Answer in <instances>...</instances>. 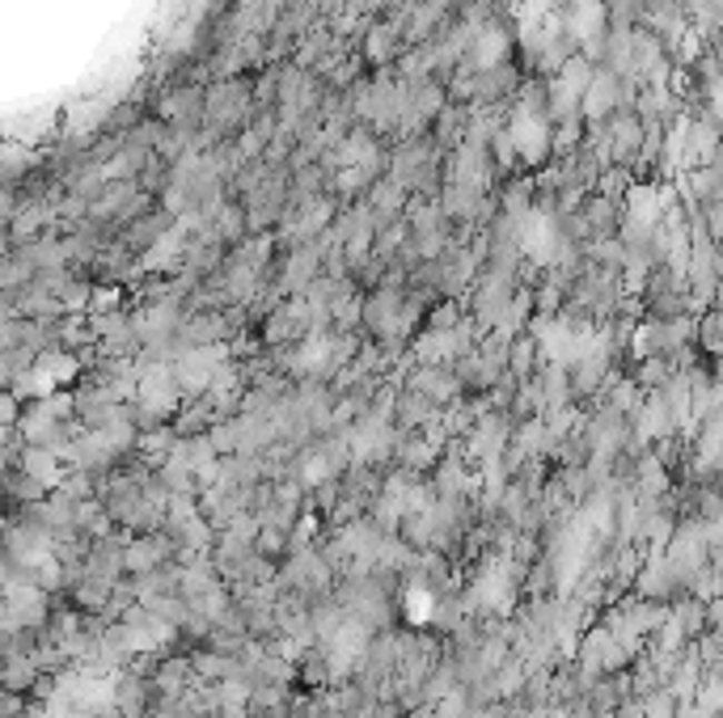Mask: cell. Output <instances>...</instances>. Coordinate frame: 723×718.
I'll use <instances>...</instances> for the list:
<instances>
[{"mask_svg":"<svg viewBox=\"0 0 723 718\" xmlns=\"http://www.w3.org/2000/svg\"><path fill=\"white\" fill-rule=\"evenodd\" d=\"M406 385L419 389L436 410H453V406L462 401V393H466V385L457 380V372H453V368H436V363H419Z\"/></svg>","mask_w":723,"mask_h":718,"instance_id":"1","label":"cell"},{"mask_svg":"<svg viewBox=\"0 0 723 718\" xmlns=\"http://www.w3.org/2000/svg\"><path fill=\"white\" fill-rule=\"evenodd\" d=\"M86 575L89 579H102V584H119L128 570H123V541H115V532H102L86 546Z\"/></svg>","mask_w":723,"mask_h":718,"instance_id":"2","label":"cell"},{"mask_svg":"<svg viewBox=\"0 0 723 718\" xmlns=\"http://www.w3.org/2000/svg\"><path fill=\"white\" fill-rule=\"evenodd\" d=\"M588 63L584 60H567L563 63V72H558V81L551 89V114H572L575 106L584 102V89H588Z\"/></svg>","mask_w":723,"mask_h":718,"instance_id":"3","label":"cell"},{"mask_svg":"<svg viewBox=\"0 0 723 718\" xmlns=\"http://www.w3.org/2000/svg\"><path fill=\"white\" fill-rule=\"evenodd\" d=\"M572 34L575 39H593L596 42V34H601V26H605V4L601 0H572Z\"/></svg>","mask_w":723,"mask_h":718,"instance_id":"4","label":"cell"},{"mask_svg":"<svg viewBox=\"0 0 723 718\" xmlns=\"http://www.w3.org/2000/svg\"><path fill=\"white\" fill-rule=\"evenodd\" d=\"M617 102H622V89H617L614 77H596V81H588V89H584V110H588V119H605Z\"/></svg>","mask_w":723,"mask_h":718,"instance_id":"5","label":"cell"},{"mask_svg":"<svg viewBox=\"0 0 723 718\" xmlns=\"http://www.w3.org/2000/svg\"><path fill=\"white\" fill-rule=\"evenodd\" d=\"M166 232H170L166 216H145L136 229H128V237H123V241H128V250H152V246H157Z\"/></svg>","mask_w":723,"mask_h":718,"instance_id":"6","label":"cell"},{"mask_svg":"<svg viewBox=\"0 0 723 718\" xmlns=\"http://www.w3.org/2000/svg\"><path fill=\"white\" fill-rule=\"evenodd\" d=\"M694 338H702V351H706V356L720 351V313H715V309L694 326Z\"/></svg>","mask_w":723,"mask_h":718,"instance_id":"7","label":"cell"},{"mask_svg":"<svg viewBox=\"0 0 723 718\" xmlns=\"http://www.w3.org/2000/svg\"><path fill=\"white\" fill-rule=\"evenodd\" d=\"M13 419H18V398H13V393H0V440H4V431L13 427Z\"/></svg>","mask_w":723,"mask_h":718,"instance_id":"8","label":"cell"},{"mask_svg":"<svg viewBox=\"0 0 723 718\" xmlns=\"http://www.w3.org/2000/svg\"><path fill=\"white\" fill-rule=\"evenodd\" d=\"M93 309H98V313H107V309H119V292H115V288H98V300H93Z\"/></svg>","mask_w":723,"mask_h":718,"instance_id":"9","label":"cell"}]
</instances>
